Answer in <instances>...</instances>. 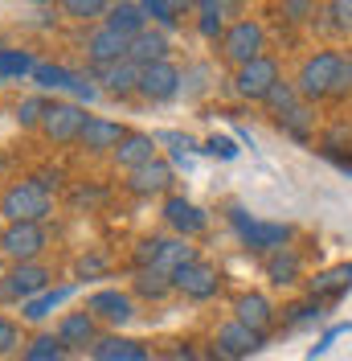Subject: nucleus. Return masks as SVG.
I'll use <instances>...</instances> for the list:
<instances>
[{"instance_id": "nucleus-12", "label": "nucleus", "mask_w": 352, "mask_h": 361, "mask_svg": "<svg viewBox=\"0 0 352 361\" xmlns=\"http://www.w3.org/2000/svg\"><path fill=\"white\" fill-rule=\"evenodd\" d=\"M82 308L94 312V320H99V324H111V329H123V324L135 320V300L127 292H119V288H99V292H90Z\"/></svg>"}, {"instance_id": "nucleus-51", "label": "nucleus", "mask_w": 352, "mask_h": 361, "mask_svg": "<svg viewBox=\"0 0 352 361\" xmlns=\"http://www.w3.org/2000/svg\"><path fill=\"white\" fill-rule=\"evenodd\" d=\"M4 226H8V222H4V218H0V234H4Z\"/></svg>"}, {"instance_id": "nucleus-2", "label": "nucleus", "mask_w": 352, "mask_h": 361, "mask_svg": "<svg viewBox=\"0 0 352 361\" xmlns=\"http://www.w3.org/2000/svg\"><path fill=\"white\" fill-rule=\"evenodd\" d=\"M49 214H54V189L42 177H21L4 185V193H0L4 222H45Z\"/></svg>"}, {"instance_id": "nucleus-25", "label": "nucleus", "mask_w": 352, "mask_h": 361, "mask_svg": "<svg viewBox=\"0 0 352 361\" xmlns=\"http://www.w3.org/2000/svg\"><path fill=\"white\" fill-rule=\"evenodd\" d=\"M94 82L107 90V94H115V99L139 94V66H135L132 58H123V62H115V66L94 70Z\"/></svg>"}, {"instance_id": "nucleus-46", "label": "nucleus", "mask_w": 352, "mask_h": 361, "mask_svg": "<svg viewBox=\"0 0 352 361\" xmlns=\"http://www.w3.org/2000/svg\"><path fill=\"white\" fill-rule=\"evenodd\" d=\"M103 271H107V259H103V255H87V259H78V279L103 275Z\"/></svg>"}, {"instance_id": "nucleus-43", "label": "nucleus", "mask_w": 352, "mask_h": 361, "mask_svg": "<svg viewBox=\"0 0 352 361\" xmlns=\"http://www.w3.org/2000/svg\"><path fill=\"white\" fill-rule=\"evenodd\" d=\"M238 4L242 0H197V13H209V17L230 21V17H238Z\"/></svg>"}, {"instance_id": "nucleus-52", "label": "nucleus", "mask_w": 352, "mask_h": 361, "mask_svg": "<svg viewBox=\"0 0 352 361\" xmlns=\"http://www.w3.org/2000/svg\"><path fill=\"white\" fill-rule=\"evenodd\" d=\"M348 74H352V54H348Z\"/></svg>"}, {"instance_id": "nucleus-1", "label": "nucleus", "mask_w": 352, "mask_h": 361, "mask_svg": "<svg viewBox=\"0 0 352 361\" xmlns=\"http://www.w3.org/2000/svg\"><path fill=\"white\" fill-rule=\"evenodd\" d=\"M295 90H299V99L303 103H340V99H348L352 94V74H348V54H340V49H311L308 58L299 62L295 70Z\"/></svg>"}, {"instance_id": "nucleus-28", "label": "nucleus", "mask_w": 352, "mask_h": 361, "mask_svg": "<svg viewBox=\"0 0 352 361\" xmlns=\"http://www.w3.org/2000/svg\"><path fill=\"white\" fill-rule=\"evenodd\" d=\"M201 250L189 243V238H160V255H156L152 267H160L164 275H176L180 267H189V263H197Z\"/></svg>"}, {"instance_id": "nucleus-9", "label": "nucleus", "mask_w": 352, "mask_h": 361, "mask_svg": "<svg viewBox=\"0 0 352 361\" xmlns=\"http://www.w3.org/2000/svg\"><path fill=\"white\" fill-rule=\"evenodd\" d=\"M266 345V337H258L254 329H246L242 320H225L213 341H209V361H242L250 353H258Z\"/></svg>"}, {"instance_id": "nucleus-47", "label": "nucleus", "mask_w": 352, "mask_h": 361, "mask_svg": "<svg viewBox=\"0 0 352 361\" xmlns=\"http://www.w3.org/2000/svg\"><path fill=\"white\" fill-rule=\"evenodd\" d=\"M168 361H197V353H193V345H184V349L176 345L172 353H168Z\"/></svg>"}, {"instance_id": "nucleus-37", "label": "nucleus", "mask_w": 352, "mask_h": 361, "mask_svg": "<svg viewBox=\"0 0 352 361\" xmlns=\"http://www.w3.org/2000/svg\"><path fill=\"white\" fill-rule=\"evenodd\" d=\"M45 103H49V99H42V94H29V99H21V103H17V115H13V119L21 123L25 132H29V128H42Z\"/></svg>"}, {"instance_id": "nucleus-38", "label": "nucleus", "mask_w": 352, "mask_h": 361, "mask_svg": "<svg viewBox=\"0 0 352 361\" xmlns=\"http://www.w3.org/2000/svg\"><path fill=\"white\" fill-rule=\"evenodd\" d=\"M139 8H144L160 29H176V21H180L176 8H172V0H139Z\"/></svg>"}, {"instance_id": "nucleus-15", "label": "nucleus", "mask_w": 352, "mask_h": 361, "mask_svg": "<svg viewBox=\"0 0 352 361\" xmlns=\"http://www.w3.org/2000/svg\"><path fill=\"white\" fill-rule=\"evenodd\" d=\"M54 337L66 345V353H90V349H94V341L103 337V329H99L94 312L78 308V312H66L62 320H58Z\"/></svg>"}, {"instance_id": "nucleus-19", "label": "nucleus", "mask_w": 352, "mask_h": 361, "mask_svg": "<svg viewBox=\"0 0 352 361\" xmlns=\"http://www.w3.org/2000/svg\"><path fill=\"white\" fill-rule=\"evenodd\" d=\"M308 283V295L311 300H320V304H336V300H344L352 292V263H332V267L315 271Z\"/></svg>"}, {"instance_id": "nucleus-48", "label": "nucleus", "mask_w": 352, "mask_h": 361, "mask_svg": "<svg viewBox=\"0 0 352 361\" xmlns=\"http://www.w3.org/2000/svg\"><path fill=\"white\" fill-rule=\"evenodd\" d=\"M172 8H176V13H184V8H197V0H172Z\"/></svg>"}, {"instance_id": "nucleus-22", "label": "nucleus", "mask_w": 352, "mask_h": 361, "mask_svg": "<svg viewBox=\"0 0 352 361\" xmlns=\"http://www.w3.org/2000/svg\"><path fill=\"white\" fill-rule=\"evenodd\" d=\"M90 361H152V349L144 341L119 337V333H103L90 349Z\"/></svg>"}, {"instance_id": "nucleus-35", "label": "nucleus", "mask_w": 352, "mask_h": 361, "mask_svg": "<svg viewBox=\"0 0 352 361\" xmlns=\"http://www.w3.org/2000/svg\"><path fill=\"white\" fill-rule=\"evenodd\" d=\"M37 70V58L25 54V49H0V82L4 78H21V74H33Z\"/></svg>"}, {"instance_id": "nucleus-11", "label": "nucleus", "mask_w": 352, "mask_h": 361, "mask_svg": "<svg viewBox=\"0 0 352 361\" xmlns=\"http://www.w3.org/2000/svg\"><path fill=\"white\" fill-rule=\"evenodd\" d=\"M160 214H164V226L172 230L176 238H189V243L209 230V214L201 205H193L189 197H180V193H168L164 205H160Z\"/></svg>"}, {"instance_id": "nucleus-17", "label": "nucleus", "mask_w": 352, "mask_h": 361, "mask_svg": "<svg viewBox=\"0 0 352 361\" xmlns=\"http://www.w3.org/2000/svg\"><path fill=\"white\" fill-rule=\"evenodd\" d=\"M234 320H242L246 329H254L258 337H270V329L279 324V308L263 292H242L234 300Z\"/></svg>"}, {"instance_id": "nucleus-50", "label": "nucleus", "mask_w": 352, "mask_h": 361, "mask_svg": "<svg viewBox=\"0 0 352 361\" xmlns=\"http://www.w3.org/2000/svg\"><path fill=\"white\" fill-rule=\"evenodd\" d=\"M4 267H8V263H4V255H0V275H4Z\"/></svg>"}, {"instance_id": "nucleus-18", "label": "nucleus", "mask_w": 352, "mask_h": 361, "mask_svg": "<svg viewBox=\"0 0 352 361\" xmlns=\"http://www.w3.org/2000/svg\"><path fill=\"white\" fill-rule=\"evenodd\" d=\"M123 135H127L123 123H115L107 115H87V128L78 135V148H82L87 157H103V152H115V148L123 144Z\"/></svg>"}, {"instance_id": "nucleus-21", "label": "nucleus", "mask_w": 352, "mask_h": 361, "mask_svg": "<svg viewBox=\"0 0 352 361\" xmlns=\"http://www.w3.org/2000/svg\"><path fill=\"white\" fill-rule=\"evenodd\" d=\"M156 135L148 132H127L123 135V144L111 152V160H115V169H123V173H135V169H144V164H152L160 152H156Z\"/></svg>"}, {"instance_id": "nucleus-40", "label": "nucleus", "mask_w": 352, "mask_h": 361, "mask_svg": "<svg viewBox=\"0 0 352 361\" xmlns=\"http://www.w3.org/2000/svg\"><path fill=\"white\" fill-rule=\"evenodd\" d=\"M315 4H320V0H283V17L287 21H315V17H320V13H315Z\"/></svg>"}, {"instance_id": "nucleus-23", "label": "nucleus", "mask_w": 352, "mask_h": 361, "mask_svg": "<svg viewBox=\"0 0 352 361\" xmlns=\"http://www.w3.org/2000/svg\"><path fill=\"white\" fill-rule=\"evenodd\" d=\"M263 271L275 288H295V283H303V255L295 247H283V250H275V255H266Z\"/></svg>"}, {"instance_id": "nucleus-4", "label": "nucleus", "mask_w": 352, "mask_h": 361, "mask_svg": "<svg viewBox=\"0 0 352 361\" xmlns=\"http://www.w3.org/2000/svg\"><path fill=\"white\" fill-rule=\"evenodd\" d=\"M218 45H221V58L234 70L250 66L254 58L266 54V25L258 17H238V21H230V29H225V37Z\"/></svg>"}, {"instance_id": "nucleus-8", "label": "nucleus", "mask_w": 352, "mask_h": 361, "mask_svg": "<svg viewBox=\"0 0 352 361\" xmlns=\"http://www.w3.org/2000/svg\"><path fill=\"white\" fill-rule=\"evenodd\" d=\"M82 128H87V111H82L78 103H70V99H49V103H45V119H42L37 132H42L49 144L66 148V144H78Z\"/></svg>"}, {"instance_id": "nucleus-36", "label": "nucleus", "mask_w": 352, "mask_h": 361, "mask_svg": "<svg viewBox=\"0 0 352 361\" xmlns=\"http://www.w3.org/2000/svg\"><path fill=\"white\" fill-rule=\"evenodd\" d=\"M295 103H299V90H295V82H291V78H283L279 87H275L270 94H266V103H263V107H266L270 115H283V111H291Z\"/></svg>"}, {"instance_id": "nucleus-5", "label": "nucleus", "mask_w": 352, "mask_h": 361, "mask_svg": "<svg viewBox=\"0 0 352 361\" xmlns=\"http://www.w3.org/2000/svg\"><path fill=\"white\" fill-rule=\"evenodd\" d=\"M49 247V226L45 222H8L0 234L4 263H37Z\"/></svg>"}, {"instance_id": "nucleus-7", "label": "nucleus", "mask_w": 352, "mask_h": 361, "mask_svg": "<svg viewBox=\"0 0 352 361\" xmlns=\"http://www.w3.org/2000/svg\"><path fill=\"white\" fill-rule=\"evenodd\" d=\"M283 82V66H279V58H254L250 66H238L234 70V94L246 99V103H266V94Z\"/></svg>"}, {"instance_id": "nucleus-45", "label": "nucleus", "mask_w": 352, "mask_h": 361, "mask_svg": "<svg viewBox=\"0 0 352 361\" xmlns=\"http://www.w3.org/2000/svg\"><path fill=\"white\" fill-rule=\"evenodd\" d=\"M344 333H352V324H332L328 333H324V337H320L315 345H311V353H308V357L315 361L320 353H328V349H332V341H336V337H344Z\"/></svg>"}, {"instance_id": "nucleus-3", "label": "nucleus", "mask_w": 352, "mask_h": 361, "mask_svg": "<svg viewBox=\"0 0 352 361\" xmlns=\"http://www.w3.org/2000/svg\"><path fill=\"white\" fill-rule=\"evenodd\" d=\"M230 226H234V234L242 238V247L250 250V255H275V250L291 247V238H295V226L287 222H263V218H250L242 205H230Z\"/></svg>"}, {"instance_id": "nucleus-42", "label": "nucleus", "mask_w": 352, "mask_h": 361, "mask_svg": "<svg viewBox=\"0 0 352 361\" xmlns=\"http://www.w3.org/2000/svg\"><path fill=\"white\" fill-rule=\"evenodd\" d=\"M225 29H230V21L209 17V13H197V33L205 37V42H221V37H225Z\"/></svg>"}, {"instance_id": "nucleus-26", "label": "nucleus", "mask_w": 352, "mask_h": 361, "mask_svg": "<svg viewBox=\"0 0 352 361\" xmlns=\"http://www.w3.org/2000/svg\"><path fill=\"white\" fill-rule=\"evenodd\" d=\"M168 33L164 29H144L139 37H132V49H127V58H132L135 66H156V62H168Z\"/></svg>"}, {"instance_id": "nucleus-29", "label": "nucleus", "mask_w": 352, "mask_h": 361, "mask_svg": "<svg viewBox=\"0 0 352 361\" xmlns=\"http://www.w3.org/2000/svg\"><path fill=\"white\" fill-rule=\"evenodd\" d=\"M132 292L144 295V300H152V304H160V300H168L176 288H172V275H164L160 267H135Z\"/></svg>"}, {"instance_id": "nucleus-44", "label": "nucleus", "mask_w": 352, "mask_h": 361, "mask_svg": "<svg viewBox=\"0 0 352 361\" xmlns=\"http://www.w3.org/2000/svg\"><path fill=\"white\" fill-rule=\"evenodd\" d=\"M156 255H160V238H139V243H135L132 263H135V267H152Z\"/></svg>"}, {"instance_id": "nucleus-53", "label": "nucleus", "mask_w": 352, "mask_h": 361, "mask_svg": "<svg viewBox=\"0 0 352 361\" xmlns=\"http://www.w3.org/2000/svg\"><path fill=\"white\" fill-rule=\"evenodd\" d=\"M348 157H352V152H348Z\"/></svg>"}, {"instance_id": "nucleus-31", "label": "nucleus", "mask_w": 352, "mask_h": 361, "mask_svg": "<svg viewBox=\"0 0 352 361\" xmlns=\"http://www.w3.org/2000/svg\"><path fill=\"white\" fill-rule=\"evenodd\" d=\"M70 295H74V283H62V288H49V292H42L37 300H29V304H21V316L29 320V324H42L45 316H54L62 304H66Z\"/></svg>"}, {"instance_id": "nucleus-41", "label": "nucleus", "mask_w": 352, "mask_h": 361, "mask_svg": "<svg viewBox=\"0 0 352 361\" xmlns=\"http://www.w3.org/2000/svg\"><path fill=\"white\" fill-rule=\"evenodd\" d=\"M201 152H205V157H221V160H234V157H238V144H234L230 135H209V140L201 144Z\"/></svg>"}, {"instance_id": "nucleus-27", "label": "nucleus", "mask_w": 352, "mask_h": 361, "mask_svg": "<svg viewBox=\"0 0 352 361\" xmlns=\"http://www.w3.org/2000/svg\"><path fill=\"white\" fill-rule=\"evenodd\" d=\"M103 25H111V29L123 33V37H139V33L148 29V13L139 8V0H115L111 13L103 17Z\"/></svg>"}, {"instance_id": "nucleus-14", "label": "nucleus", "mask_w": 352, "mask_h": 361, "mask_svg": "<svg viewBox=\"0 0 352 361\" xmlns=\"http://www.w3.org/2000/svg\"><path fill=\"white\" fill-rule=\"evenodd\" d=\"M172 185H176V169L164 157H156L152 164L127 173V180H123V189H127L132 197H168Z\"/></svg>"}, {"instance_id": "nucleus-33", "label": "nucleus", "mask_w": 352, "mask_h": 361, "mask_svg": "<svg viewBox=\"0 0 352 361\" xmlns=\"http://www.w3.org/2000/svg\"><path fill=\"white\" fill-rule=\"evenodd\" d=\"M324 308L328 304H320V300H311V295H303V300H295V304H287L283 308V324L295 333V329H308V324H315L320 316H324Z\"/></svg>"}, {"instance_id": "nucleus-10", "label": "nucleus", "mask_w": 352, "mask_h": 361, "mask_svg": "<svg viewBox=\"0 0 352 361\" xmlns=\"http://www.w3.org/2000/svg\"><path fill=\"white\" fill-rule=\"evenodd\" d=\"M172 288L184 295V300H193V304H209V300L221 295V271L213 267L209 259H197V263H189V267L176 271Z\"/></svg>"}, {"instance_id": "nucleus-24", "label": "nucleus", "mask_w": 352, "mask_h": 361, "mask_svg": "<svg viewBox=\"0 0 352 361\" xmlns=\"http://www.w3.org/2000/svg\"><path fill=\"white\" fill-rule=\"evenodd\" d=\"M275 123H279V132H283L287 140H295V144H311V140H315V128H320V115H315L311 103L299 99L291 111L275 115Z\"/></svg>"}, {"instance_id": "nucleus-49", "label": "nucleus", "mask_w": 352, "mask_h": 361, "mask_svg": "<svg viewBox=\"0 0 352 361\" xmlns=\"http://www.w3.org/2000/svg\"><path fill=\"white\" fill-rule=\"evenodd\" d=\"M25 4H37V8H45V4H54V0H25Z\"/></svg>"}, {"instance_id": "nucleus-13", "label": "nucleus", "mask_w": 352, "mask_h": 361, "mask_svg": "<svg viewBox=\"0 0 352 361\" xmlns=\"http://www.w3.org/2000/svg\"><path fill=\"white\" fill-rule=\"evenodd\" d=\"M184 90V74L176 62H156V66H139V94L148 103H172Z\"/></svg>"}, {"instance_id": "nucleus-39", "label": "nucleus", "mask_w": 352, "mask_h": 361, "mask_svg": "<svg viewBox=\"0 0 352 361\" xmlns=\"http://www.w3.org/2000/svg\"><path fill=\"white\" fill-rule=\"evenodd\" d=\"M17 349H25L21 324H17L13 316H0V357H8V353H17Z\"/></svg>"}, {"instance_id": "nucleus-30", "label": "nucleus", "mask_w": 352, "mask_h": 361, "mask_svg": "<svg viewBox=\"0 0 352 361\" xmlns=\"http://www.w3.org/2000/svg\"><path fill=\"white\" fill-rule=\"evenodd\" d=\"M311 25H320L328 37H352V0H324V13Z\"/></svg>"}, {"instance_id": "nucleus-20", "label": "nucleus", "mask_w": 352, "mask_h": 361, "mask_svg": "<svg viewBox=\"0 0 352 361\" xmlns=\"http://www.w3.org/2000/svg\"><path fill=\"white\" fill-rule=\"evenodd\" d=\"M33 82L42 90H74L78 99H99V87H90L82 74H74V70L66 66H54V62H37V70H33Z\"/></svg>"}, {"instance_id": "nucleus-32", "label": "nucleus", "mask_w": 352, "mask_h": 361, "mask_svg": "<svg viewBox=\"0 0 352 361\" xmlns=\"http://www.w3.org/2000/svg\"><path fill=\"white\" fill-rule=\"evenodd\" d=\"M21 361H66V345L54 333H37L33 341H25Z\"/></svg>"}, {"instance_id": "nucleus-6", "label": "nucleus", "mask_w": 352, "mask_h": 361, "mask_svg": "<svg viewBox=\"0 0 352 361\" xmlns=\"http://www.w3.org/2000/svg\"><path fill=\"white\" fill-rule=\"evenodd\" d=\"M49 288H54V271L45 263H8L0 275V300H13V304H29Z\"/></svg>"}, {"instance_id": "nucleus-16", "label": "nucleus", "mask_w": 352, "mask_h": 361, "mask_svg": "<svg viewBox=\"0 0 352 361\" xmlns=\"http://www.w3.org/2000/svg\"><path fill=\"white\" fill-rule=\"evenodd\" d=\"M127 49H132V37L115 33L111 25H94V29L87 33V62H90L94 70L123 62V58H127Z\"/></svg>"}, {"instance_id": "nucleus-34", "label": "nucleus", "mask_w": 352, "mask_h": 361, "mask_svg": "<svg viewBox=\"0 0 352 361\" xmlns=\"http://www.w3.org/2000/svg\"><path fill=\"white\" fill-rule=\"evenodd\" d=\"M58 4H62V13L70 21H99V17L111 13L115 0H58Z\"/></svg>"}]
</instances>
